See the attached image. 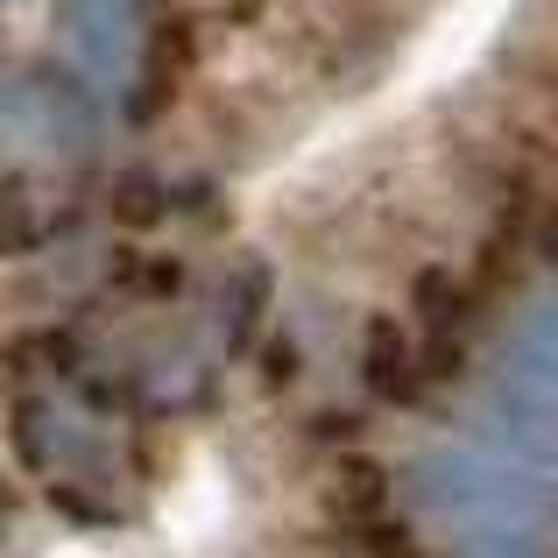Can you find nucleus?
I'll return each mask as SVG.
<instances>
[{"label": "nucleus", "mask_w": 558, "mask_h": 558, "mask_svg": "<svg viewBox=\"0 0 558 558\" xmlns=\"http://www.w3.org/2000/svg\"><path fill=\"white\" fill-rule=\"evenodd\" d=\"M326 502H332V517H340V523L368 531V523H381V502H389V474H381L375 460H361V452H354V460H340Z\"/></svg>", "instance_id": "1"}, {"label": "nucleus", "mask_w": 558, "mask_h": 558, "mask_svg": "<svg viewBox=\"0 0 558 558\" xmlns=\"http://www.w3.org/2000/svg\"><path fill=\"white\" fill-rule=\"evenodd\" d=\"M361 545H368L375 558H417L410 531H396V523H368V531H361Z\"/></svg>", "instance_id": "4"}, {"label": "nucleus", "mask_w": 558, "mask_h": 558, "mask_svg": "<svg viewBox=\"0 0 558 558\" xmlns=\"http://www.w3.org/2000/svg\"><path fill=\"white\" fill-rule=\"evenodd\" d=\"M545 255L558 262V219H551V227H545Z\"/></svg>", "instance_id": "6"}, {"label": "nucleus", "mask_w": 558, "mask_h": 558, "mask_svg": "<svg viewBox=\"0 0 558 558\" xmlns=\"http://www.w3.org/2000/svg\"><path fill=\"white\" fill-rule=\"evenodd\" d=\"M537 347H545V354L558 361V318H545V332H537Z\"/></svg>", "instance_id": "5"}, {"label": "nucleus", "mask_w": 558, "mask_h": 558, "mask_svg": "<svg viewBox=\"0 0 558 558\" xmlns=\"http://www.w3.org/2000/svg\"><path fill=\"white\" fill-rule=\"evenodd\" d=\"M368 389L389 396V403H410V396H417V354H410L403 326H389V318L368 326Z\"/></svg>", "instance_id": "2"}, {"label": "nucleus", "mask_w": 558, "mask_h": 558, "mask_svg": "<svg viewBox=\"0 0 558 558\" xmlns=\"http://www.w3.org/2000/svg\"><path fill=\"white\" fill-rule=\"evenodd\" d=\"M417 312L432 318V326H452V312H460V290H452L446 276L432 269V276H424V283H417Z\"/></svg>", "instance_id": "3"}]
</instances>
